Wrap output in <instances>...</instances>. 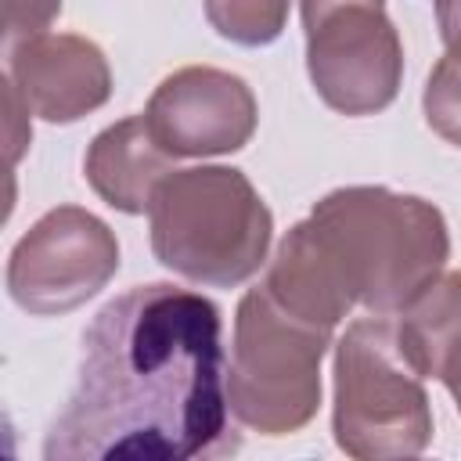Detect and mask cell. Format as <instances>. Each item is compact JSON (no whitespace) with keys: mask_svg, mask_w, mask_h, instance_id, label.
Wrapping results in <instances>:
<instances>
[{"mask_svg":"<svg viewBox=\"0 0 461 461\" xmlns=\"http://www.w3.org/2000/svg\"><path fill=\"white\" fill-rule=\"evenodd\" d=\"M230 429L223 317L202 292L151 281L112 299L83 331V357L43 457H223Z\"/></svg>","mask_w":461,"mask_h":461,"instance_id":"obj_1","label":"cell"},{"mask_svg":"<svg viewBox=\"0 0 461 461\" xmlns=\"http://www.w3.org/2000/svg\"><path fill=\"white\" fill-rule=\"evenodd\" d=\"M310 223L335 256L353 299L378 317H396L450 259L443 212L393 187H335L313 205Z\"/></svg>","mask_w":461,"mask_h":461,"instance_id":"obj_2","label":"cell"},{"mask_svg":"<svg viewBox=\"0 0 461 461\" xmlns=\"http://www.w3.org/2000/svg\"><path fill=\"white\" fill-rule=\"evenodd\" d=\"M155 259L209 288H234L263 263L274 216L252 180L234 166L173 169L151 198Z\"/></svg>","mask_w":461,"mask_h":461,"instance_id":"obj_3","label":"cell"},{"mask_svg":"<svg viewBox=\"0 0 461 461\" xmlns=\"http://www.w3.org/2000/svg\"><path fill=\"white\" fill-rule=\"evenodd\" d=\"M331 432L357 461L414 457L432 443V407L421 375L396 346V324L367 313L335 342Z\"/></svg>","mask_w":461,"mask_h":461,"instance_id":"obj_4","label":"cell"},{"mask_svg":"<svg viewBox=\"0 0 461 461\" xmlns=\"http://www.w3.org/2000/svg\"><path fill=\"white\" fill-rule=\"evenodd\" d=\"M331 328L288 313L263 285L249 288L234 313L227 400L241 425L263 436H288L321 407V360Z\"/></svg>","mask_w":461,"mask_h":461,"instance_id":"obj_5","label":"cell"},{"mask_svg":"<svg viewBox=\"0 0 461 461\" xmlns=\"http://www.w3.org/2000/svg\"><path fill=\"white\" fill-rule=\"evenodd\" d=\"M299 11L317 97L339 115L389 108L403 83V43L385 0H299Z\"/></svg>","mask_w":461,"mask_h":461,"instance_id":"obj_6","label":"cell"},{"mask_svg":"<svg viewBox=\"0 0 461 461\" xmlns=\"http://www.w3.org/2000/svg\"><path fill=\"white\" fill-rule=\"evenodd\" d=\"M115 270L119 241L112 227L79 205H58L14 241L7 295L32 317H61L94 299Z\"/></svg>","mask_w":461,"mask_h":461,"instance_id":"obj_7","label":"cell"},{"mask_svg":"<svg viewBox=\"0 0 461 461\" xmlns=\"http://www.w3.org/2000/svg\"><path fill=\"white\" fill-rule=\"evenodd\" d=\"M144 119L173 158H205L241 151L256 133L259 108L241 76L212 65H187L155 86Z\"/></svg>","mask_w":461,"mask_h":461,"instance_id":"obj_8","label":"cell"},{"mask_svg":"<svg viewBox=\"0 0 461 461\" xmlns=\"http://www.w3.org/2000/svg\"><path fill=\"white\" fill-rule=\"evenodd\" d=\"M7 79L29 112L54 126H68L112 97L104 50L76 32H40L14 43L7 54Z\"/></svg>","mask_w":461,"mask_h":461,"instance_id":"obj_9","label":"cell"},{"mask_svg":"<svg viewBox=\"0 0 461 461\" xmlns=\"http://www.w3.org/2000/svg\"><path fill=\"white\" fill-rule=\"evenodd\" d=\"M263 288L295 317L313 321L321 328H339V321L357 306L353 288L346 285L335 256L328 252L317 227L299 220L281 241L267 267Z\"/></svg>","mask_w":461,"mask_h":461,"instance_id":"obj_10","label":"cell"},{"mask_svg":"<svg viewBox=\"0 0 461 461\" xmlns=\"http://www.w3.org/2000/svg\"><path fill=\"white\" fill-rule=\"evenodd\" d=\"M83 173L112 209L140 216L151 209L155 187L173 173V155L155 140L144 115H130L90 140Z\"/></svg>","mask_w":461,"mask_h":461,"instance_id":"obj_11","label":"cell"},{"mask_svg":"<svg viewBox=\"0 0 461 461\" xmlns=\"http://www.w3.org/2000/svg\"><path fill=\"white\" fill-rule=\"evenodd\" d=\"M396 346L421 378L461 385V270L439 274L400 310Z\"/></svg>","mask_w":461,"mask_h":461,"instance_id":"obj_12","label":"cell"},{"mask_svg":"<svg viewBox=\"0 0 461 461\" xmlns=\"http://www.w3.org/2000/svg\"><path fill=\"white\" fill-rule=\"evenodd\" d=\"M288 7L292 0H205V18L238 47H267L285 32Z\"/></svg>","mask_w":461,"mask_h":461,"instance_id":"obj_13","label":"cell"},{"mask_svg":"<svg viewBox=\"0 0 461 461\" xmlns=\"http://www.w3.org/2000/svg\"><path fill=\"white\" fill-rule=\"evenodd\" d=\"M421 108H425L429 130L447 144L461 148V58L457 54H443L432 65L421 94Z\"/></svg>","mask_w":461,"mask_h":461,"instance_id":"obj_14","label":"cell"},{"mask_svg":"<svg viewBox=\"0 0 461 461\" xmlns=\"http://www.w3.org/2000/svg\"><path fill=\"white\" fill-rule=\"evenodd\" d=\"M61 11V0H4V43L14 47L40 36Z\"/></svg>","mask_w":461,"mask_h":461,"instance_id":"obj_15","label":"cell"},{"mask_svg":"<svg viewBox=\"0 0 461 461\" xmlns=\"http://www.w3.org/2000/svg\"><path fill=\"white\" fill-rule=\"evenodd\" d=\"M4 101H7V158L14 166L32 137V130H29V104L22 101V94L14 90V83L7 76H4Z\"/></svg>","mask_w":461,"mask_h":461,"instance_id":"obj_16","label":"cell"},{"mask_svg":"<svg viewBox=\"0 0 461 461\" xmlns=\"http://www.w3.org/2000/svg\"><path fill=\"white\" fill-rule=\"evenodd\" d=\"M436 22L447 54L461 58V0H436Z\"/></svg>","mask_w":461,"mask_h":461,"instance_id":"obj_17","label":"cell"},{"mask_svg":"<svg viewBox=\"0 0 461 461\" xmlns=\"http://www.w3.org/2000/svg\"><path fill=\"white\" fill-rule=\"evenodd\" d=\"M450 396H454V403H457V414H461V385H454V389H450Z\"/></svg>","mask_w":461,"mask_h":461,"instance_id":"obj_18","label":"cell"}]
</instances>
